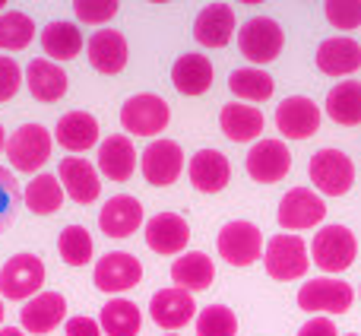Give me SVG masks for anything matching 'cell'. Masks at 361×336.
<instances>
[{"mask_svg": "<svg viewBox=\"0 0 361 336\" xmlns=\"http://www.w3.org/2000/svg\"><path fill=\"white\" fill-rule=\"evenodd\" d=\"M355 257H358L355 232H349L345 225H324L311 241V260L330 276L349 270L355 263Z\"/></svg>", "mask_w": 361, "mask_h": 336, "instance_id": "obj_1", "label": "cell"}, {"mask_svg": "<svg viewBox=\"0 0 361 336\" xmlns=\"http://www.w3.org/2000/svg\"><path fill=\"white\" fill-rule=\"evenodd\" d=\"M263 263H267V273L279 282H292L298 276H305L307 267H311L305 238L292 235V232L273 235L267 241V248H263Z\"/></svg>", "mask_w": 361, "mask_h": 336, "instance_id": "obj_2", "label": "cell"}, {"mask_svg": "<svg viewBox=\"0 0 361 336\" xmlns=\"http://www.w3.org/2000/svg\"><path fill=\"white\" fill-rule=\"evenodd\" d=\"M307 178L320 197H343L355 184V165L343 150H317L307 162Z\"/></svg>", "mask_w": 361, "mask_h": 336, "instance_id": "obj_3", "label": "cell"}, {"mask_svg": "<svg viewBox=\"0 0 361 336\" xmlns=\"http://www.w3.org/2000/svg\"><path fill=\"white\" fill-rule=\"evenodd\" d=\"M171 121V108L162 95H152V92H140L130 95L121 108V127L133 137H156L169 127Z\"/></svg>", "mask_w": 361, "mask_h": 336, "instance_id": "obj_4", "label": "cell"}, {"mask_svg": "<svg viewBox=\"0 0 361 336\" xmlns=\"http://www.w3.org/2000/svg\"><path fill=\"white\" fill-rule=\"evenodd\" d=\"M282 44H286V32L269 16H254L238 29V48L250 64H273L282 54Z\"/></svg>", "mask_w": 361, "mask_h": 336, "instance_id": "obj_5", "label": "cell"}, {"mask_svg": "<svg viewBox=\"0 0 361 336\" xmlns=\"http://www.w3.org/2000/svg\"><path fill=\"white\" fill-rule=\"evenodd\" d=\"M219 257L231 267H250L263 257V235L254 222H244V219H235V222H225L222 232L216 238Z\"/></svg>", "mask_w": 361, "mask_h": 336, "instance_id": "obj_6", "label": "cell"}, {"mask_svg": "<svg viewBox=\"0 0 361 336\" xmlns=\"http://www.w3.org/2000/svg\"><path fill=\"white\" fill-rule=\"evenodd\" d=\"M355 301L349 282L336 280V276H320V280H307L298 289V308L311 314H345Z\"/></svg>", "mask_w": 361, "mask_h": 336, "instance_id": "obj_7", "label": "cell"}, {"mask_svg": "<svg viewBox=\"0 0 361 336\" xmlns=\"http://www.w3.org/2000/svg\"><path fill=\"white\" fill-rule=\"evenodd\" d=\"M44 282V263L35 254H16L0 267V295L10 301H29Z\"/></svg>", "mask_w": 361, "mask_h": 336, "instance_id": "obj_8", "label": "cell"}, {"mask_svg": "<svg viewBox=\"0 0 361 336\" xmlns=\"http://www.w3.org/2000/svg\"><path fill=\"white\" fill-rule=\"evenodd\" d=\"M324 216H326V203L311 187H292V191L279 200V212H276L279 225L288 232L314 229V225L324 222Z\"/></svg>", "mask_w": 361, "mask_h": 336, "instance_id": "obj_9", "label": "cell"}, {"mask_svg": "<svg viewBox=\"0 0 361 336\" xmlns=\"http://www.w3.org/2000/svg\"><path fill=\"white\" fill-rule=\"evenodd\" d=\"M140 280H143V263L133 254H127V251H108V254L95 263V273H92L95 289L108 292V295L127 292V289L140 286Z\"/></svg>", "mask_w": 361, "mask_h": 336, "instance_id": "obj_10", "label": "cell"}, {"mask_svg": "<svg viewBox=\"0 0 361 336\" xmlns=\"http://www.w3.org/2000/svg\"><path fill=\"white\" fill-rule=\"evenodd\" d=\"M320 105L307 95H288L276 108V127L286 140H311L320 131Z\"/></svg>", "mask_w": 361, "mask_h": 336, "instance_id": "obj_11", "label": "cell"}, {"mask_svg": "<svg viewBox=\"0 0 361 336\" xmlns=\"http://www.w3.org/2000/svg\"><path fill=\"white\" fill-rule=\"evenodd\" d=\"M244 168H247V174L257 184H276L292 168V152H288V146L282 140H257L250 146L247 159H244Z\"/></svg>", "mask_w": 361, "mask_h": 336, "instance_id": "obj_12", "label": "cell"}, {"mask_svg": "<svg viewBox=\"0 0 361 336\" xmlns=\"http://www.w3.org/2000/svg\"><path fill=\"white\" fill-rule=\"evenodd\" d=\"M140 168H143V178L152 187H169L184 172V150H180L175 140H152L143 150Z\"/></svg>", "mask_w": 361, "mask_h": 336, "instance_id": "obj_13", "label": "cell"}, {"mask_svg": "<svg viewBox=\"0 0 361 336\" xmlns=\"http://www.w3.org/2000/svg\"><path fill=\"white\" fill-rule=\"evenodd\" d=\"M6 156L19 172H35L51 156V133L42 124H23L6 143Z\"/></svg>", "mask_w": 361, "mask_h": 336, "instance_id": "obj_14", "label": "cell"}, {"mask_svg": "<svg viewBox=\"0 0 361 336\" xmlns=\"http://www.w3.org/2000/svg\"><path fill=\"white\" fill-rule=\"evenodd\" d=\"M67 318V301L61 292H38L35 299H29L19 308V324L25 333L44 336L54 327H61V320Z\"/></svg>", "mask_w": 361, "mask_h": 336, "instance_id": "obj_15", "label": "cell"}, {"mask_svg": "<svg viewBox=\"0 0 361 336\" xmlns=\"http://www.w3.org/2000/svg\"><path fill=\"white\" fill-rule=\"evenodd\" d=\"M187 241H190V225H187L184 216L178 212H159L146 222V244L156 254H184Z\"/></svg>", "mask_w": 361, "mask_h": 336, "instance_id": "obj_16", "label": "cell"}, {"mask_svg": "<svg viewBox=\"0 0 361 336\" xmlns=\"http://www.w3.org/2000/svg\"><path fill=\"white\" fill-rule=\"evenodd\" d=\"M57 178H61V187L63 193H70V200L76 203H95L102 193V181H99V172H95L92 162L80 156H67L61 159V168H57Z\"/></svg>", "mask_w": 361, "mask_h": 336, "instance_id": "obj_17", "label": "cell"}, {"mask_svg": "<svg viewBox=\"0 0 361 336\" xmlns=\"http://www.w3.org/2000/svg\"><path fill=\"white\" fill-rule=\"evenodd\" d=\"M197 305H193V295L184 289L171 286V289H159L149 301V318L156 320L162 330H180L184 324H190Z\"/></svg>", "mask_w": 361, "mask_h": 336, "instance_id": "obj_18", "label": "cell"}, {"mask_svg": "<svg viewBox=\"0 0 361 336\" xmlns=\"http://www.w3.org/2000/svg\"><path fill=\"white\" fill-rule=\"evenodd\" d=\"M143 225V203L130 193L111 197L99 212V229L108 238H130Z\"/></svg>", "mask_w": 361, "mask_h": 336, "instance_id": "obj_19", "label": "cell"}, {"mask_svg": "<svg viewBox=\"0 0 361 336\" xmlns=\"http://www.w3.org/2000/svg\"><path fill=\"white\" fill-rule=\"evenodd\" d=\"M235 10L228 4H209L193 19V38L203 48H225L235 35Z\"/></svg>", "mask_w": 361, "mask_h": 336, "instance_id": "obj_20", "label": "cell"}, {"mask_svg": "<svg viewBox=\"0 0 361 336\" xmlns=\"http://www.w3.org/2000/svg\"><path fill=\"white\" fill-rule=\"evenodd\" d=\"M187 178L200 193H219L231 181V162L219 150H200L187 162Z\"/></svg>", "mask_w": 361, "mask_h": 336, "instance_id": "obj_21", "label": "cell"}, {"mask_svg": "<svg viewBox=\"0 0 361 336\" xmlns=\"http://www.w3.org/2000/svg\"><path fill=\"white\" fill-rule=\"evenodd\" d=\"M86 51H89V64L99 73H108V76L121 73L127 67V54H130L127 51V38L118 29H99L89 38Z\"/></svg>", "mask_w": 361, "mask_h": 336, "instance_id": "obj_22", "label": "cell"}, {"mask_svg": "<svg viewBox=\"0 0 361 336\" xmlns=\"http://www.w3.org/2000/svg\"><path fill=\"white\" fill-rule=\"evenodd\" d=\"M317 67L326 76H349L361 67V44L349 35H336L320 42L317 48Z\"/></svg>", "mask_w": 361, "mask_h": 336, "instance_id": "obj_23", "label": "cell"}, {"mask_svg": "<svg viewBox=\"0 0 361 336\" xmlns=\"http://www.w3.org/2000/svg\"><path fill=\"white\" fill-rule=\"evenodd\" d=\"M99 172L111 181H130L137 172V150H133L130 137L124 133H111L108 140L99 143Z\"/></svg>", "mask_w": 361, "mask_h": 336, "instance_id": "obj_24", "label": "cell"}, {"mask_svg": "<svg viewBox=\"0 0 361 336\" xmlns=\"http://www.w3.org/2000/svg\"><path fill=\"white\" fill-rule=\"evenodd\" d=\"M54 140L70 152H86L99 143V121L89 112H67L57 121Z\"/></svg>", "mask_w": 361, "mask_h": 336, "instance_id": "obj_25", "label": "cell"}, {"mask_svg": "<svg viewBox=\"0 0 361 336\" xmlns=\"http://www.w3.org/2000/svg\"><path fill=\"white\" fill-rule=\"evenodd\" d=\"M219 127L231 143H250L263 133V112L244 102H228L219 114Z\"/></svg>", "mask_w": 361, "mask_h": 336, "instance_id": "obj_26", "label": "cell"}, {"mask_svg": "<svg viewBox=\"0 0 361 336\" xmlns=\"http://www.w3.org/2000/svg\"><path fill=\"white\" fill-rule=\"evenodd\" d=\"M171 280H175L178 289L184 292H203V289L212 286L216 280V267H212V257H206L203 251H187L180 254L175 263H171Z\"/></svg>", "mask_w": 361, "mask_h": 336, "instance_id": "obj_27", "label": "cell"}, {"mask_svg": "<svg viewBox=\"0 0 361 336\" xmlns=\"http://www.w3.org/2000/svg\"><path fill=\"white\" fill-rule=\"evenodd\" d=\"M25 83L38 102H57L67 92V73L48 57H32L25 67Z\"/></svg>", "mask_w": 361, "mask_h": 336, "instance_id": "obj_28", "label": "cell"}, {"mask_svg": "<svg viewBox=\"0 0 361 336\" xmlns=\"http://www.w3.org/2000/svg\"><path fill=\"white\" fill-rule=\"evenodd\" d=\"M171 83L180 95H203L212 86V61L206 54H180L171 67Z\"/></svg>", "mask_w": 361, "mask_h": 336, "instance_id": "obj_29", "label": "cell"}, {"mask_svg": "<svg viewBox=\"0 0 361 336\" xmlns=\"http://www.w3.org/2000/svg\"><path fill=\"white\" fill-rule=\"evenodd\" d=\"M42 48L48 54V61H73L82 51V32L67 19L48 23L42 32Z\"/></svg>", "mask_w": 361, "mask_h": 336, "instance_id": "obj_30", "label": "cell"}, {"mask_svg": "<svg viewBox=\"0 0 361 336\" xmlns=\"http://www.w3.org/2000/svg\"><path fill=\"white\" fill-rule=\"evenodd\" d=\"M326 114L343 127L361 124V83L345 80L326 92Z\"/></svg>", "mask_w": 361, "mask_h": 336, "instance_id": "obj_31", "label": "cell"}, {"mask_svg": "<svg viewBox=\"0 0 361 336\" xmlns=\"http://www.w3.org/2000/svg\"><path fill=\"white\" fill-rule=\"evenodd\" d=\"M99 327L105 336H137L143 327V314L133 301L111 299L99 314Z\"/></svg>", "mask_w": 361, "mask_h": 336, "instance_id": "obj_32", "label": "cell"}, {"mask_svg": "<svg viewBox=\"0 0 361 336\" xmlns=\"http://www.w3.org/2000/svg\"><path fill=\"white\" fill-rule=\"evenodd\" d=\"M23 200L35 216L57 212L63 206V187L57 181V174H35V181H29V187H25Z\"/></svg>", "mask_w": 361, "mask_h": 336, "instance_id": "obj_33", "label": "cell"}, {"mask_svg": "<svg viewBox=\"0 0 361 336\" xmlns=\"http://www.w3.org/2000/svg\"><path fill=\"white\" fill-rule=\"evenodd\" d=\"M228 89L244 102H267L269 95L276 92V83L267 70L260 67H241V70H231L228 76Z\"/></svg>", "mask_w": 361, "mask_h": 336, "instance_id": "obj_34", "label": "cell"}, {"mask_svg": "<svg viewBox=\"0 0 361 336\" xmlns=\"http://www.w3.org/2000/svg\"><path fill=\"white\" fill-rule=\"evenodd\" d=\"M35 38V23L19 10L0 13V48L4 51H23Z\"/></svg>", "mask_w": 361, "mask_h": 336, "instance_id": "obj_35", "label": "cell"}, {"mask_svg": "<svg viewBox=\"0 0 361 336\" xmlns=\"http://www.w3.org/2000/svg\"><path fill=\"white\" fill-rule=\"evenodd\" d=\"M57 251L67 267H86L92 260V235L82 225H67L57 238Z\"/></svg>", "mask_w": 361, "mask_h": 336, "instance_id": "obj_36", "label": "cell"}, {"mask_svg": "<svg viewBox=\"0 0 361 336\" xmlns=\"http://www.w3.org/2000/svg\"><path fill=\"white\" fill-rule=\"evenodd\" d=\"M197 336H238V318L231 308L209 305L197 314Z\"/></svg>", "mask_w": 361, "mask_h": 336, "instance_id": "obj_37", "label": "cell"}, {"mask_svg": "<svg viewBox=\"0 0 361 336\" xmlns=\"http://www.w3.org/2000/svg\"><path fill=\"white\" fill-rule=\"evenodd\" d=\"M23 206V191H19V181L10 174V168L0 165V232H6L16 222V212Z\"/></svg>", "mask_w": 361, "mask_h": 336, "instance_id": "obj_38", "label": "cell"}, {"mask_svg": "<svg viewBox=\"0 0 361 336\" xmlns=\"http://www.w3.org/2000/svg\"><path fill=\"white\" fill-rule=\"evenodd\" d=\"M324 16L330 19L333 29L352 32L361 25V0H330L324 6Z\"/></svg>", "mask_w": 361, "mask_h": 336, "instance_id": "obj_39", "label": "cell"}, {"mask_svg": "<svg viewBox=\"0 0 361 336\" xmlns=\"http://www.w3.org/2000/svg\"><path fill=\"white\" fill-rule=\"evenodd\" d=\"M73 13L80 23H89V25H102L118 13V0H76L73 4Z\"/></svg>", "mask_w": 361, "mask_h": 336, "instance_id": "obj_40", "label": "cell"}, {"mask_svg": "<svg viewBox=\"0 0 361 336\" xmlns=\"http://www.w3.org/2000/svg\"><path fill=\"white\" fill-rule=\"evenodd\" d=\"M23 86V70L13 57L0 54V102H10Z\"/></svg>", "mask_w": 361, "mask_h": 336, "instance_id": "obj_41", "label": "cell"}, {"mask_svg": "<svg viewBox=\"0 0 361 336\" xmlns=\"http://www.w3.org/2000/svg\"><path fill=\"white\" fill-rule=\"evenodd\" d=\"M63 333H67V336H102V327H99V320H95V318L76 314V318H70V320H67Z\"/></svg>", "mask_w": 361, "mask_h": 336, "instance_id": "obj_42", "label": "cell"}, {"mask_svg": "<svg viewBox=\"0 0 361 336\" xmlns=\"http://www.w3.org/2000/svg\"><path fill=\"white\" fill-rule=\"evenodd\" d=\"M298 336H339V330H336V324H333L330 318H311L298 330Z\"/></svg>", "mask_w": 361, "mask_h": 336, "instance_id": "obj_43", "label": "cell"}, {"mask_svg": "<svg viewBox=\"0 0 361 336\" xmlns=\"http://www.w3.org/2000/svg\"><path fill=\"white\" fill-rule=\"evenodd\" d=\"M0 336H25V330H19V327H4Z\"/></svg>", "mask_w": 361, "mask_h": 336, "instance_id": "obj_44", "label": "cell"}, {"mask_svg": "<svg viewBox=\"0 0 361 336\" xmlns=\"http://www.w3.org/2000/svg\"><path fill=\"white\" fill-rule=\"evenodd\" d=\"M0 150H6V133H4V127H0Z\"/></svg>", "mask_w": 361, "mask_h": 336, "instance_id": "obj_45", "label": "cell"}, {"mask_svg": "<svg viewBox=\"0 0 361 336\" xmlns=\"http://www.w3.org/2000/svg\"><path fill=\"white\" fill-rule=\"evenodd\" d=\"M0 320H4V301H0Z\"/></svg>", "mask_w": 361, "mask_h": 336, "instance_id": "obj_46", "label": "cell"}, {"mask_svg": "<svg viewBox=\"0 0 361 336\" xmlns=\"http://www.w3.org/2000/svg\"><path fill=\"white\" fill-rule=\"evenodd\" d=\"M0 13H4V0H0Z\"/></svg>", "mask_w": 361, "mask_h": 336, "instance_id": "obj_47", "label": "cell"}, {"mask_svg": "<svg viewBox=\"0 0 361 336\" xmlns=\"http://www.w3.org/2000/svg\"><path fill=\"white\" fill-rule=\"evenodd\" d=\"M165 336H178V333H165Z\"/></svg>", "mask_w": 361, "mask_h": 336, "instance_id": "obj_48", "label": "cell"}, {"mask_svg": "<svg viewBox=\"0 0 361 336\" xmlns=\"http://www.w3.org/2000/svg\"><path fill=\"white\" fill-rule=\"evenodd\" d=\"M345 336H358V333H345Z\"/></svg>", "mask_w": 361, "mask_h": 336, "instance_id": "obj_49", "label": "cell"}]
</instances>
